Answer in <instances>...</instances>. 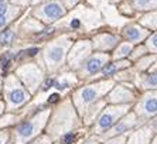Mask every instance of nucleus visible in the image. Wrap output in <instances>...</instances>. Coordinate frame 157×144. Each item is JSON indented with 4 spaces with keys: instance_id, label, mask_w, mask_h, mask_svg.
<instances>
[{
    "instance_id": "2eb2a0df",
    "label": "nucleus",
    "mask_w": 157,
    "mask_h": 144,
    "mask_svg": "<svg viewBox=\"0 0 157 144\" xmlns=\"http://www.w3.org/2000/svg\"><path fill=\"white\" fill-rule=\"evenodd\" d=\"M150 34V31L144 27H140L139 24H129L122 30V35L126 38V41L135 44H140L147 38V35Z\"/></svg>"
},
{
    "instance_id": "c85d7f7f",
    "label": "nucleus",
    "mask_w": 157,
    "mask_h": 144,
    "mask_svg": "<svg viewBox=\"0 0 157 144\" xmlns=\"http://www.w3.org/2000/svg\"><path fill=\"white\" fill-rule=\"evenodd\" d=\"M126 134H122V136H116V137H111L106 140V143L105 144H125V141H126Z\"/></svg>"
},
{
    "instance_id": "aec40b11",
    "label": "nucleus",
    "mask_w": 157,
    "mask_h": 144,
    "mask_svg": "<svg viewBox=\"0 0 157 144\" xmlns=\"http://www.w3.org/2000/svg\"><path fill=\"white\" fill-rule=\"evenodd\" d=\"M133 44L129 43V41H122L120 44H117L115 47V51H113V55L111 57V59H125L129 57V54L132 52L133 49Z\"/></svg>"
},
{
    "instance_id": "c756f323",
    "label": "nucleus",
    "mask_w": 157,
    "mask_h": 144,
    "mask_svg": "<svg viewBox=\"0 0 157 144\" xmlns=\"http://www.w3.org/2000/svg\"><path fill=\"white\" fill-rule=\"evenodd\" d=\"M13 19H14V16H0V31L4 30L11 23Z\"/></svg>"
},
{
    "instance_id": "20e7f679",
    "label": "nucleus",
    "mask_w": 157,
    "mask_h": 144,
    "mask_svg": "<svg viewBox=\"0 0 157 144\" xmlns=\"http://www.w3.org/2000/svg\"><path fill=\"white\" fill-rule=\"evenodd\" d=\"M50 113H51V109H43L34 114L31 119L20 123L13 132L11 144H27L31 140H34L45 127Z\"/></svg>"
},
{
    "instance_id": "e433bc0d",
    "label": "nucleus",
    "mask_w": 157,
    "mask_h": 144,
    "mask_svg": "<svg viewBox=\"0 0 157 144\" xmlns=\"http://www.w3.org/2000/svg\"><path fill=\"white\" fill-rule=\"evenodd\" d=\"M6 110V107H4V102L3 100H0V116H2V113Z\"/></svg>"
},
{
    "instance_id": "ddd939ff",
    "label": "nucleus",
    "mask_w": 157,
    "mask_h": 144,
    "mask_svg": "<svg viewBox=\"0 0 157 144\" xmlns=\"http://www.w3.org/2000/svg\"><path fill=\"white\" fill-rule=\"evenodd\" d=\"M139 124L137 117L133 112H127L126 114L120 117L113 126H111L108 130H105L103 133L101 134L102 140H108L111 137H116V136H122V134H127L133 127Z\"/></svg>"
},
{
    "instance_id": "6ab92c4d",
    "label": "nucleus",
    "mask_w": 157,
    "mask_h": 144,
    "mask_svg": "<svg viewBox=\"0 0 157 144\" xmlns=\"http://www.w3.org/2000/svg\"><path fill=\"white\" fill-rule=\"evenodd\" d=\"M105 104H106V102H105L103 99H99V100L95 102V103L91 104V106L85 110V113L82 114L83 123H85V124H91V123H93V120L96 119V116L99 114V112L105 107Z\"/></svg>"
},
{
    "instance_id": "7ed1b4c3",
    "label": "nucleus",
    "mask_w": 157,
    "mask_h": 144,
    "mask_svg": "<svg viewBox=\"0 0 157 144\" xmlns=\"http://www.w3.org/2000/svg\"><path fill=\"white\" fill-rule=\"evenodd\" d=\"M72 45L71 34H62L61 37L52 40L43 49V59L48 72H57L65 64L67 54Z\"/></svg>"
},
{
    "instance_id": "39448f33",
    "label": "nucleus",
    "mask_w": 157,
    "mask_h": 144,
    "mask_svg": "<svg viewBox=\"0 0 157 144\" xmlns=\"http://www.w3.org/2000/svg\"><path fill=\"white\" fill-rule=\"evenodd\" d=\"M2 90H3L4 98V107L7 112H14L16 109L26 104L31 98L30 92L24 88V85L20 82L14 74L7 75L2 81Z\"/></svg>"
},
{
    "instance_id": "4468645a",
    "label": "nucleus",
    "mask_w": 157,
    "mask_h": 144,
    "mask_svg": "<svg viewBox=\"0 0 157 144\" xmlns=\"http://www.w3.org/2000/svg\"><path fill=\"white\" fill-rule=\"evenodd\" d=\"M91 43H92V49H96L99 52H106L113 49L117 45L119 37L111 33H102V34H96Z\"/></svg>"
},
{
    "instance_id": "f8f14e48",
    "label": "nucleus",
    "mask_w": 157,
    "mask_h": 144,
    "mask_svg": "<svg viewBox=\"0 0 157 144\" xmlns=\"http://www.w3.org/2000/svg\"><path fill=\"white\" fill-rule=\"evenodd\" d=\"M91 52H92V43L89 40L77 41L75 44L71 45L65 61L68 62V67L71 69L77 71L81 67V64L91 55Z\"/></svg>"
},
{
    "instance_id": "c9c22d12",
    "label": "nucleus",
    "mask_w": 157,
    "mask_h": 144,
    "mask_svg": "<svg viewBox=\"0 0 157 144\" xmlns=\"http://www.w3.org/2000/svg\"><path fill=\"white\" fill-rule=\"evenodd\" d=\"M58 98H59L58 95H52L51 98H48V103H54V102H57V100H58Z\"/></svg>"
},
{
    "instance_id": "f257e3e1",
    "label": "nucleus",
    "mask_w": 157,
    "mask_h": 144,
    "mask_svg": "<svg viewBox=\"0 0 157 144\" xmlns=\"http://www.w3.org/2000/svg\"><path fill=\"white\" fill-rule=\"evenodd\" d=\"M50 122L47 126V133L51 140L59 138L61 136L72 132L74 129L79 127V117L75 110L71 99H65L58 104L54 110L50 113Z\"/></svg>"
},
{
    "instance_id": "412c9836",
    "label": "nucleus",
    "mask_w": 157,
    "mask_h": 144,
    "mask_svg": "<svg viewBox=\"0 0 157 144\" xmlns=\"http://www.w3.org/2000/svg\"><path fill=\"white\" fill-rule=\"evenodd\" d=\"M77 83V78H75L74 74H64L55 81V88L58 90H64V89H68V88H72V86Z\"/></svg>"
},
{
    "instance_id": "bb28decb",
    "label": "nucleus",
    "mask_w": 157,
    "mask_h": 144,
    "mask_svg": "<svg viewBox=\"0 0 157 144\" xmlns=\"http://www.w3.org/2000/svg\"><path fill=\"white\" fill-rule=\"evenodd\" d=\"M146 54H147V49H146V47H144V45H140V44H139L136 48L133 47V49H132V52L129 54L127 59H129V61H135V59H139L140 57L146 55Z\"/></svg>"
},
{
    "instance_id": "393cba45",
    "label": "nucleus",
    "mask_w": 157,
    "mask_h": 144,
    "mask_svg": "<svg viewBox=\"0 0 157 144\" xmlns=\"http://www.w3.org/2000/svg\"><path fill=\"white\" fill-rule=\"evenodd\" d=\"M144 47H146L149 54H156L157 52V34H156V31H153L151 34L147 35Z\"/></svg>"
},
{
    "instance_id": "0eeeda50",
    "label": "nucleus",
    "mask_w": 157,
    "mask_h": 144,
    "mask_svg": "<svg viewBox=\"0 0 157 144\" xmlns=\"http://www.w3.org/2000/svg\"><path fill=\"white\" fill-rule=\"evenodd\" d=\"M14 75L30 92V95L37 93L38 88L44 81V71L35 62H26V64L17 67L14 71Z\"/></svg>"
},
{
    "instance_id": "473e14b6",
    "label": "nucleus",
    "mask_w": 157,
    "mask_h": 144,
    "mask_svg": "<svg viewBox=\"0 0 157 144\" xmlns=\"http://www.w3.org/2000/svg\"><path fill=\"white\" fill-rule=\"evenodd\" d=\"M78 2H79V0H61V3L65 6V9H67V10L68 9H72Z\"/></svg>"
},
{
    "instance_id": "72a5a7b5",
    "label": "nucleus",
    "mask_w": 157,
    "mask_h": 144,
    "mask_svg": "<svg viewBox=\"0 0 157 144\" xmlns=\"http://www.w3.org/2000/svg\"><path fill=\"white\" fill-rule=\"evenodd\" d=\"M81 144H99V138H96L95 136H92V137H88L86 140H83Z\"/></svg>"
},
{
    "instance_id": "a211bd4d",
    "label": "nucleus",
    "mask_w": 157,
    "mask_h": 144,
    "mask_svg": "<svg viewBox=\"0 0 157 144\" xmlns=\"http://www.w3.org/2000/svg\"><path fill=\"white\" fill-rule=\"evenodd\" d=\"M135 82L136 85L139 86L140 89L143 90H154L157 85V79H156V72L151 74L150 71L149 72H140V74L136 75L135 78Z\"/></svg>"
},
{
    "instance_id": "a878e982",
    "label": "nucleus",
    "mask_w": 157,
    "mask_h": 144,
    "mask_svg": "<svg viewBox=\"0 0 157 144\" xmlns=\"http://www.w3.org/2000/svg\"><path fill=\"white\" fill-rule=\"evenodd\" d=\"M13 38H14V31L11 28H4L0 33V44L2 45H10L13 43Z\"/></svg>"
},
{
    "instance_id": "cd10ccee",
    "label": "nucleus",
    "mask_w": 157,
    "mask_h": 144,
    "mask_svg": "<svg viewBox=\"0 0 157 144\" xmlns=\"http://www.w3.org/2000/svg\"><path fill=\"white\" fill-rule=\"evenodd\" d=\"M21 116H17V114H7V116L2 117L0 119V129H3L6 126H10V124H14V123H19Z\"/></svg>"
},
{
    "instance_id": "4be33fe9",
    "label": "nucleus",
    "mask_w": 157,
    "mask_h": 144,
    "mask_svg": "<svg viewBox=\"0 0 157 144\" xmlns=\"http://www.w3.org/2000/svg\"><path fill=\"white\" fill-rule=\"evenodd\" d=\"M154 61H156V54L143 55L137 59V62H136V65L133 68H135V71H137V72H144V71L150 69V65L154 64Z\"/></svg>"
},
{
    "instance_id": "f03ea898",
    "label": "nucleus",
    "mask_w": 157,
    "mask_h": 144,
    "mask_svg": "<svg viewBox=\"0 0 157 144\" xmlns=\"http://www.w3.org/2000/svg\"><path fill=\"white\" fill-rule=\"evenodd\" d=\"M113 85H115L113 78H108V79L98 81V82L89 83V85H85L82 88L77 89L71 99L77 113L82 116L86 109L92 103H95L96 100L103 98Z\"/></svg>"
},
{
    "instance_id": "7c9ffc66",
    "label": "nucleus",
    "mask_w": 157,
    "mask_h": 144,
    "mask_svg": "<svg viewBox=\"0 0 157 144\" xmlns=\"http://www.w3.org/2000/svg\"><path fill=\"white\" fill-rule=\"evenodd\" d=\"M52 140L50 138V136H40L38 138H35V140H31L30 143L27 144H51Z\"/></svg>"
},
{
    "instance_id": "ea45409f",
    "label": "nucleus",
    "mask_w": 157,
    "mask_h": 144,
    "mask_svg": "<svg viewBox=\"0 0 157 144\" xmlns=\"http://www.w3.org/2000/svg\"><path fill=\"white\" fill-rule=\"evenodd\" d=\"M151 144H156V140H153V143H151Z\"/></svg>"
},
{
    "instance_id": "9b49d317",
    "label": "nucleus",
    "mask_w": 157,
    "mask_h": 144,
    "mask_svg": "<svg viewBox=\"0 0 157 144\" xmlns=\"http://www.w3.org/2000/svg\"><path fill=\"white\" fill-rule=\"evenodd\" d=\"M157 112V95L154 90H146L135 104L133 113L136 114L137 120H149L156 116Z\"/></svg>"
},
{
    "instance_id": "2f4dec72",
    "label": "nucleus",
    "mask_w": 157,
    "mask_h": 144,
    "mask_svg": "<svg viewBox=\"0 0 157 144\" xmlns=\"http://www.w3.org/2000/svg\"><path fill=\"white\" fill-rule=\"evenodd\" d=\"M10 137H11V133L9 130H0V144H9Z\"/></svg>"
},
{
    "instance_id": "b1692460",
    "label": "nucleus",
    "mask_w": 157,
    "mask_h": 144,
    "mask_svg": "<svg viewBox=\"0 0 157 144\" xmlns=\"http://www.w3.org/2000/svg\"><path fill=\"white\" fill-rule=\"evenodd\" d=\"M140 24L147 30L156 31V10H151L140 19Z\"/></svg>"
},
{
    "instance_id": "6e6552de",
    "label": "nucleus",
    "mask_w": 157,
    "mask_h": 144,
    "mask_svg": "<svg viewBox=\"0 0 157 144\" xmlns=\"http://www.w3.org/2000/svg\"><path fill=\"white\" fill-rule=\"evenodd\" d=\"M65 14H67V9L61 3V0H45L33 10L34 17L41 20L45 24L57 21Z\"/></svg>"
},
{
    "instance_id": "4c0bfd02",
    "label": "nucleus",
    "mask_w": 157,
    "mask_h": 144,
    "mask_svg": "<svg viewBox=\"0 0 157 144\" xmlns=\"http://www.w3.org/2000/svg\"><path fill=\"white\" fill-rule=\"evenodd\" d=\"M43 2H45V0H31L33 4H40V3H43Z\"/></svg>"
},
{
    "instance_id": "f3484780",
    "label": "nucleus",
    "mask_w": 157,
    "mask_h": 144,
    "mask_svg": "<svg viewBox=\"0 0 157 144\" xmlns=\"http://www.w3.org/2000/svg\"><path fill=\"white\" fill-rule=\"evenodd\" d=\"M130 67H132V61H129L127 58H125V59H113L112 62L109 61L96 75H98L99 79H101V78H111V76H113L116 72L125 69V68H130Z\"/></svg>"
},
{
    "instance_id": "423d86ee",
    "label": "nucleus",
    "mask_w": 157,
    "mask_h": 144,
    "mask_svg": "<svg viewBox=\"0 0 157 144\" xmlns=\"http://www.w3.org/2000/svg\"><path fill=\"white\" fill-rule=\"evenodd\" d=\"M129 110H130V104H109V106L105 104V107L99 112L96 119L93 120L92 133L96 136H101L105 130H108L111 126H113Z\"/></svg>"
},
{
    "instance_id": "5701e85b",
    "label": "nucleus",
    "mask_w": 157,
    "mask_h": 144,
    "mask_svg": "<svg viewBox=\"0 0 157 144\" xmlns=\"http://www.w3.org/2000/svg\"><path fill=\"white\" fill-rule=\"evenodd\" d=\"M133 7L139 11H151L156 10V0H130Z\"/></svg>"
},
{
    "instance_id": "dca6fc26",
    "label": "nucleus",
    "mask_w": 157,
    "mask_h": 144,
    "mask_svg": "<svg viewBox=\"0 0 157 144\" xmlns=\"http://www.w3.org/2000/svg\"><path fill=\"white\" fill-rule=\"evenodd\" d=\"M154 127H156V124L153 127H151V124L142 126L136 132L130 133L129 137H126L125 143L126 144H149L151 137H154Z\"/></svg>"
},
{
    "instance_id": "1a4fd4ad",
    "label": "nucleus",
    "mask_w": 157,
    "mask_h": 144,
    "mask_svg": "<svg viewBox=\"0 0 157 144\" xmlns=\"http://www.w3.org/2000/svg\"><path fill=\"white\" fill-rule=\"evenodd\" d=\"M137 99L135 86L129 85L127 82H122L113 85L106 95L103 100L109 104H130Z\"/></svg>"
},
{
    "instance_id": "58836bf2",
    "label": "nucleus",
    "mask_w": 157,
    "mask_h": 144,
    "mask_svg": "<svg viewBox=\"0 0 157 144\" xmlns=\"http://www.w3.org/2000/svg\"><path fill=\"white\" fill-rule=\"evenodd\" d=\"M0 92H2V79H0Z\"/></svg>"
},
{
    "instance_id": "9d476101",
    "label": "nucleus",
    "mask_w": 157,
    "mask_h": 144,
    "mask_svg": "<svg viewBox=\"0 0 157 144\" xmlns=\"http://www.w3.org/2000/svg\"><path fill=\"white\" fill-rule=\"evenodd\" d=\"M111 61V55L106 52H96V54H91L85 61L81 64V67L77 69V75L81 79H88V78L93 76Z\"/></svg>"
},
{
    "instance_id": "f704fd0d",
    "label": "nucleus",
    "mask_w": 157,
    "mask_h": 144,
    "mask_svg": "<svg viewBox=\"0 0 157 144\" xmlns=\"http://www.w3.org/2000/svg\"><path fill=\"white\" fill-rule=\"evenodd\" d=\"M10 2L17 4V6H27V4L31 3V0H10Z\"/></svg>"
}]
</instances>
